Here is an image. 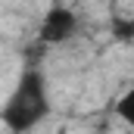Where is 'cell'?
<instances>
[{
    "label": "cell",
    "mask_w": 134,
    "mask_h": 134,
    "mask_svg": "<svg viewBox=\"0 0 134 134\" xmlns=\"http://www.w3.org/2000/svg\"><path fill=\"white\" fill-rule=\"evenodd\" d=\"M78 34V16L69 6H50L37 25L41 44H66Z\"/></svg>",
    "instance_id": "2"
},
{
    "label": "cell",
    "mask_w": 134,
    "mask_h": 134,
    "mask_svg": "<svg viewBox=\"0 0 134 134\" xmlns=\"http://www.w3.org/2000/svg\"><path fill=\"white\" fill-rule=\"evenodd\" d=\"M125 37H131V41H134V16L125 22Z\"/></svg>",
    "instance_id": "4"
},
{
    "label": "cell",
    "mask_w": 134,
    "mask_h": 134,
    "mask_svg": "<svg viewBox=\"0 0 134 134\" xmlns=\"http://www.w3.org/2000/svg\"><path fill=\"white\" fill-rule=\"evenodd\" d=\"M115 115H119L125 125H131V128H134V84L115 100Z\"/></svg>",
    "instance_id": "3"
},
{
    "label": "cell",
    "mask_w": 134,
    "mask_h": 134,
    "mask_svg": "<svg viewBox=\"0 0 134 134\" xmlns=\"http://www.w3.org/2000/svg\"><path fill=\"white\" fill-rule=\"evenodd\" d=\"M50 115V94L47 78L37 69H25L3 103V125L9 134H28Z\"/></svg>",
    "instance_id": "1"
}]
</instances>
